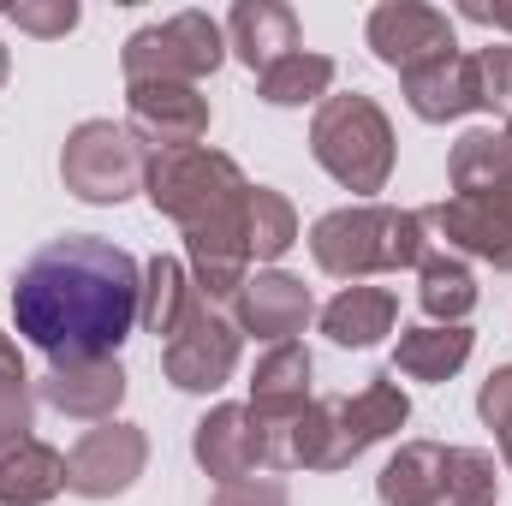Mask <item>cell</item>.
<instances>
[{
  "label": "cell",
  "mask_w": 512,
  "mask_h": 506,
  "mask_svg": "<svg viewBox=\"0 0 512 506\" xmlns=\"http://www.w3.org/2000/svg\"><path fill=\"white\" fill-rule=\"evenodd\" d=\"M310 155L334 185H346L358 197H376V191H387L393 155H399L393 149V120L382 114L376 96H358V90L328 96L310 120Z\"/></svg>",
  "instance_id": "277c9868"
},
{
  "label": "cell",
  "mask_w": 512,
  "mask_h": 506,
  "mask_svg": "<svg viewBox=\"0 0 512 506\" xmlns=\"http://www.w3.org/2000/svg\"><path fill=\"white\" fill-rule=\"evenodd\" d=\"M328 90H334V60H328V54H310V48L286 54L280 66H268V72L256 78V96H262L268 108H304V102L322 108Z\"/></svg>",
  "instance_id": "484cf974"
},
{
  "label": "cell",
  "mask_w": 512,
  "mask_h": 506,
  "mask_svg": "<svg viewBox=\"0 0 512 506\" xmlns=\"http://www.w3.org/2000/svg\"><path fill=\"white\" fill-rule=\"evenodd\" d=\"M447 185H453V197L512 185V114L501 126H477L453 143V155H447Z\"/></svg>",
  "instance_id": "603a6c76"
},
{
  "label": "cell",
  "mask_w": 512,
  "mask_h": 506,
  "mask_svg": "<svg viewBox=\"0 0 512 506\" xmlns=\"http://www.w3.org/2000/svg\"><path fill=\"white\" fill-rule=\"evenodd\" d=\"M429 227L417 209H387V203H346V209H328L316 227H310V256L322 274L358 286L370 274H399V268H417L429 256Z\"/></svg>",
  "instance_id": "3957f363"
},
{
  "label": "cell",
  "mask_w": 512,
  "mask_h": 506,
  "mask_svg": "<svg viewBox=\"0 0 512 506\" xmlns=\"http://www.w3.org/2000/svg\"><path fill=\"white\" fill-rule=\"evenodd\" d=\"M382 506H441L447 501V447L441 441H405L376 477Z\"/></svg>",
  "instance_id": "ffe728a7"
},
{
  "label": "cell",
  "mask_w": 512,
  "mask_h": 506,
  "mask_svg": "<svg viewBox=\"0 0 512 506\" xmlns=\"http://www.w3.org/2000/svg\"><path fill=\"white\" fill-rule=\"evenodd\" d=\"M477 417L495 429V447H501V459L512 471V364L489 370V381L477 387Z\"/></svg>",
  "instance_id": "4dcf8cb0"
},
{
  "label": "cell",
  "mask_w": 512,
  "mask_h": 506,
  "mask_svg": "<svg viewBox=\"0 0 512 506\" xmlns=\"http://www.w3.org/2000/svg\"><path fill=\"white\" fill-rule=\"evenodd\" d=\"M393 322H399V298L387 292V286H340L328 304H322V334L334 340V346H346V352H370V346H382L387 334H393Z\"/></svg>",
  "instance_id": "d6986e66"
},
{
  "label": "cell",
  "mask_w": 512,
  "mask_h": 506,
  "mask_svg": "<svg viewBox=\"0 0 512 506\" xmlns=\"http://www.w3.org/2000/svg\"><path fill=\"white\" fill-rule=\"evenodd\" d=\"M477 78H483V108L512 114V42L477 48Z\"/></svg>",
  "instance_id": "1f68e13d"
},
{
  "label": "cell",
  "mask_w": 512,
  "mask_h": 506,
  "mask_svg": "<svg viewBox=\"0 0 512 506\" xmlns=\"http://www.w3.org/2000/svg\"><path fill=\"white\" fill-rule=\"evenodd\" d=\"M30 411H36V381L24 376L18 346L0 334V447L30 435Z\"/></svg>",
  "instance_id": "f1b7e54d"
},
{
  "label": "cell",
  "mask_w": 512,
  "mask_h": 506,
  "mask_svg": "<svg viewBox=\"0 0 512 506\" xmlns=\"http://www.w3.org/2000/svg\"><path fill=\"white\" fill-rule=\"evenodd\" d=\"M191 453L215 483H245L256 471H268V441H262V423H256L251 405L203 411L197 429H191Z\"/></svg>",
  "instance_id": "5bb4252c"
},
{
  "label": "cell",
  "mask_w": 512,
  "mask_h": 506,
  "mask_svg": "<svg viewBox=\"0 0 512 506\" xmlns=\"http://www.w3.org/2000/svg\"><path fill=\"white\" fill-rule=\"evenodd\" d=\"M245 245H251V262H274L298 245V209L268 191V185H251L245 197Z\"/></svg>",
  "instance_id": "4316f807"
},
{
  "label": "cell",
  "mask_w": 512,
  "mask_h": 506,
  "mask_svg": "<svg viewBox=\"0 0 512 506\" xmlns=\"http://www.w3.org/2000/svg\"><path fill=\"white\" fill-rule=\"evenodd\" d=\"M399 84H405V108H411L417 120H429V126H447V120H465V114L483 108L477 54H465V48H453V54H441V60L405 72Z\"/></svg>",
  "instance_id": "2e32d148"
},
{
  "label": "cell",
  "mask_w": 512,
  "mask_h": 506,
  "mask_svg": "<svg viewBox=\"0 0 512 506\" xmlns=\"http://www.w3.org/2000/svg\"><path fill=\"white\" fill-rule=\"evenodd\" d=\"M227 48L262 78L268 66L298 54V12L286 0H239L227 12Z\"/></svg>",
  "instance_id": "ac0fdd59"
},
{
  "label": "cell",
  "mask_w": 512,
  "mask_h": 506,
  "mask_svg": "<svg viewBox=\"0 0 512 506\" xmlns=\"http://www.w3.org/2000/svg\"><path fill=\"white\" fill-rule=\"evenodd\" d=\"M143 465H149V435L137 423L108 417V423L84 429L78 447L66 453V489L84 501H114L143 477Z\"/></svg>",
  "instance_id": "30bf717a"
},
{
  "label": "cell",
  "mask_w": 512,
  "mask_h": 506,
  "mask_svg": "<svg viewBox=\"0 0 512 506\" xmlns=\"http://www.w3.org/2000/svg\"><path fill=\"white\" fill-rule=\"evenodd\" d=\"M364 36H370V54H376L382 66H393L399 78L459 48L453 18H447L441 6H423V0H382V6L370 12Z\"/></svg>",
  "instance_id": "8fae6325"
},
{
  "label": "cell",
  "mask_w": 512,
  "mask_h": 506,
  "mask_svg": "<svg viewBox=\"0 0 512 506\" xmlns=\"http://www.w3.org/2000/svg\"><path fill=\"white\" fill-rule=\"evenodd\" d=\"M6 72H12V60H6V48H0V90H6Z\"/></svg>",
  "instance_id": "e575fe53"
},
{
  "label": "cell",
  "mask_w": 512,
  "mask_h": 506,
  "mask_svg": "<svg viewBox=\"0 0 512 506\" xmlns=\"http://www.w3.org/2000/svg\"><path fill=\"white\" fill-rule=\"evenodd\" d=\"M227 60V24L209 12H173L161 24H143L126 36V66L131 84H197Z\"/></svg>",
  "instance_id": "8992f818"
},
{
  "label": "cell",
  "mask_w": 512,
  "mask_h": 506,
  "mask_svg": "<svg viewBox=\"0 0 512 506\" xmlns=\"http://www.w3.org/2000/svg\"><path fill=\"white\" fill-rule=\"evenodd\" d=\"M447 506H501V471L483 447H447Z\"/></svg>",
  "instance_id": "83f0119b"
},
{
  "label": "cell",
  "mask_w": 512,
  "mask_h": 506,
  "mask_svg": "<svg viewBox=\"0 0 512 506\" xmlns=\"http://www.w3.org/2000/svg\"><path fill=\"white\" fill-rule=\"evenodd\" d=\"M310 316H316V298H310V286H304L298 274H286V268H256L251 280L239 286V298H233V328L251 334V340H262V346L298 340Z\"/></svg>",
  "instance_id": "4fadbf2b"
},
{
  "label": "cell",
  "mask_w": 512,
  "mask_h": 506,
  "mask_svg": "<svg viewBox=\"0 0 512 506\" xmlns=\"http://www.w3.org/2000/svg\"><path fill=\"white\" fill-rule=\"evenodd\" d=\"M459 18L489 24V30H512V6H483V0H465V6H459Z\"/></svg>",
  "instance_id": "836d02e7"
},
{
  "label": "cell",
  "mask_w": 512,
  "mask_h": 506,
  "mask_svg": "<svg viewBox=\"0 0 512 506\" xmlns=\"http://www.w3.org/2000/svg\"><path fill=\"white\" fill-rule=\"evenodd\" d=\"M209 506H292V495L280 477H245V483H221Z\"/></svg>",
  "instance_id": "d6a6232c"
},
{
  "label": "cell",
  "mask_w": 512,
  "mask_h": 506,
  "mask_svg": "<svg viewBox=\"0 0 512 506\" xmlns=\"http://www.w3.org/2000/svg\"><path fill=\"white\" fill-rule=\"evenodd\" d=\"M411 417V399L399 376H370L358 393L340 399H310L292 423L262 429L268 441V471H346L352 459H364L376 441L399 435Z\"/></svg>",
  "instance_id": "7a4b0ae2"
},
{
  "label": "cell",
  "mask_w": 512,
  "mask_h": 506,
  "mask_svg": "<svg viewBox=\"0 0 512 506\" xmlns=\"http://www.w3.org/2000/svg\"><path fill=\"white\" fill-rule=\"evenodd\" d=\"M310 376H316V358L304 340H280L256 358L251 370V411L262 429L274 423H292L304 405H310Z\"/></svg>",
  "instance_id": "e0dca14e"
},
{
  "label": "cell",
  "mask_w": 512,
  "mask_h": 506,
  "mask_svg": "<svg viewBox=\"0 0 512 506\" xmlns=\"http://www.w3.org/2000/svg\"><path fill=\"white\" fill-rule=\"evenodd\" d=\"M245 191H251V179L239 173V161L221 155V149H209V143L161 149L143 167V197L155 203V215H167L179 227H203V221L239 209Z\"/></svg>",
  "instance_id": "5b68a950"
},
{
  "label": "cell",
  "mask_w": 512,
  "mask_h": 506,
  "mask_svg": "<svg viewBox=\"0 0 512 506\" xmlns=\"http://www.w3.org/2000/svg\"><path fill=\"white\" fill-rule=\"evenodd\" d=\"M417 304H423L429 322L459 328V322L477 310V274L465 268V256L435 251V245H429V256L417 262Z\"/></svg>",
  "instance_id": "d4e9b609"
},
{
  "label": "cell",
  "mask_w": 512,
  "mask_h": 506,
  "mask_svg": "<svg viewBox=\"0 0 512 506\" xmlns=\"http://www.w3.org/2000/svg\"><path fill=\"white\" fill-rule=\"evenodd\" d=\"M66 489V453L24 435L0 447V506H42Z\"/></svg>",
  "instance_id": "44dd1931"
},
{
  "label": "cell",
  "mask_w": 512,
  "mask_h": 506,
  "mask_svg": "<svg viewBox=\"0 0 512 506\" xmlns=\"http://www.w3.org/2000/svg\"><path fill=\"white\" fill-rule=\"evenodd\" d=\"M435 239H447L453 256H477L489 268H512V185L471 191V197H441L417 209Z\"/></svg>",
  "instance_id": "9c48e42d"
},
{
  "label": "cell",
  "mask_w": 512,
  "mask_h": 506,
  "mask_svg": "<svg viewBox=\"0 0 512 506\" xmlns=\"http://www.w3.org/2000/svg\"><path fill=\"white\" fill-rule=\"evenodd\" d=\"M209 96L197 84H131L126 90V131L143 149H191L209 137Z\"/></svg>",
  "instance_id": "7c38bea8"
},
{
  "label": "cell",
  "mask_w": 512,
  "mask_h": 506,
  "mask_svg": "<svg viewBox=\"0 0 512 506\" xmlns=\"http://www.w3.org/2000/svg\"><path fill=\"white\" fill-rule=\"evenodd\" d=\"M126 370L120 358H48V376L36 381V393L60 411V417H84V423H108L126 399Z\"/></svg>",
  "instance_id": "9a60e30c"
},
{
  "label": "cell",
  "mask_w": 512,
  "mask_h": 506,
  "mask_svg": "<svg viewBox=\"0 0 512 506\" xmlns=\"http://www.w3.org/2000/svg\"><path fill=\"white\" fill-rule=\"evenodd\" d=\"M143 167H149L143 143H137L126 126H114V120H84V126H72L66 149H60V179H66V191H72L78 203H96V209H114V203L137 197V191H143Z\"/></svg>",
  "instance_id": "52a82bcc"
},
{
  "label": "cell",
  "mask_w": 512,
  "mask_h": 506,
  "mask_svg": "<svg viewBox=\"0 0 512 506\" xmlns=\"http://www.w3.org/2000/svg\"><path fill=\"white\" fill-rule=\"evenodd\" d=\"M197 304H203V298H197L191 268H185L179 256H155V262H143V304H137V322H143L161 346L185 328V316H191Z\"/></svg>",
  "instance_id": "cb8c5ba5"
},
{
  "label": "cell",
  "mask_w": 512,
  "mask_h": 506,
  "mask_svg": "<svg viewBox=\"0 0 512 506\" xmlns=\"http://www.w3.org/2000/svg\"><path fill=\"white\" fill-rule=\"evenodd\" d=\"M143 268L114 239H48L12 280V322L48 358H114L137 328Z\"/></svg>",
  "instance_id": "6da1fadb"
},
{
  "label": "cell",
  "mask_w": 512,
  "mask_h": 506,
  "mask_svg": "<svg viewBox=\"0 0 512 506\" xmlns=\"http://www.w3.org/2000/svg\"><path fill=\"white\" fill-rule=\"evenodd\" d=\"M0 18L6 24H18L24 36H66V30H78V0H18V6H0Z\"/></svg>",
  "instance_id": "f546056e"
},
{
  "label": "cell",
  "mask_w": 512,
  "mask_h": 506,
  "mask_svg": "<svg viewBox=\"0 0 512 506\" xmlns=\"http://www.w3.org/2000/svg\"><path fill=\"white\" fill-rule=\"evenodd\" d=\"M471 346H477V334L459 322V328H441V322H429V328H405L399 334V346H393V376L405 381H453L465 364H471Z\"/></svg>",
  "instance_id": "7402d4cb"
},
{
  "label": "cell",
  "mask_w": 512,
  "mask_h": 506,
  "mask_svg": "<svg viewBox=\"0 0 512 506\" xmlns=\"http://www.w3.org/2000/svg\"><path fill=\"white\" fill-rule=\"evenodd\" d=\"M239 352H245V334L233 328V316H221L215 304H197L185 328L161 346V370L179 393H221L239 376Z\"/></svg>",
  "instance_id": "ba28073f"
}]
</instances>
